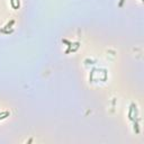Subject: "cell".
Returning a JSON list of instances; mask_svg holds the SVG:
<instances>
[{
  "mask_svg": "<svg viewBox=\"0 0 144 144\" xmlns=\"http://www.w3.org/2000/svg\"><path fill=\"white\" fill-rule=\"evenodd\" d=\"M124 1H125V0H121V1H119V7L123 6V3H124Z\"/></svg>",
  "mask_w": 144,
  "mask_h": 144,
  "instance_id": "2",
  "label": "cell"
},
{
  "mask_svg": "<svg viewBox=\"0 0 144 144\" xmlns=\"http://www.w3.org/2000/svg\"><path fill=\"white\" fill-rule=\"evenodd\" d=\"M14 23H15V20H11V22H10V24H8V25H6V27H5V28H9V27L11 26V25H13Z\"/></svg>",
  "mask_w": 144,
  "mask_h": 144,
  "instance_id": "1",
  "label": "cell"
}]
</instances>
